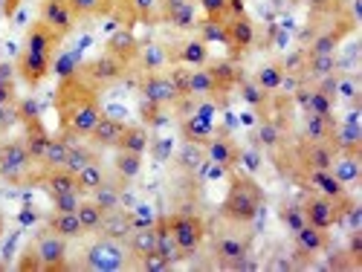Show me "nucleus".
<instances>
[{"label": "nucleus", "mask_w": 362, "mask_h": 272, "mask_svg": "<svg viewBox=\"0 0 362 272\" xmlns=\"http://www.w3.org/2000/svg\"><path fill=\"white\" fill-rule=\"evenodd\" d=\"M18 90H15V81H0V105L6 107H15L18 105Z\"/></svg>", "instance_id": "nucleus-57"}, {"label": "nucleus", "mask_w": 362, "mask_h": 272, "mask_svg": "<svg viewBox=\"0 0 362 272\" xmlns=\"http://www.w3.org/2000/svg\"><path fill=\"white\" fill-rule=\"evenodd\" d=\"M0 237H4V215H0Z\"/></svg>", "instance_id": "nucleus-62"}, {"label": "nucleus", "mask_w": 362, "mask_h": 272, "mask_svg": "<svg viewBox=\"0 0 362 272\" xmlns=\"http://www.w3.org/2000/svg\"><path fill=\"white\" fill-rule=\"evenodd\" d=\"M4 269H6V264H4V261H0V272H4Z\"/></svg>", "instance_id": "nucleus-63"}, {"label": "nucleus", "mask_w": 362, "mask_h": 272, "mask_svg": "<svg viewBox=\"0 0 362 272\" xmlns=\"http://www.w3.org/2000/svg\"><path fill=\"white\" fill-rule=\"evenodd\" d=\"M264 208V191L250 171H229V191L221 203V220L229 226H250Z\"/></svg>", "instance_id": "nucleus-2"}, {"label": "nucleus", "mask_w": 362, "mask_h": 272, "mask_svg": "<svg viewBox=\"0 0 362 272\" xmlns=\"http://www.w3.org/2000/svg\"><path fill=\"white\" fill-rule=\"evenodd\" d=\"M70 139H64L62 134L58 136H49L47 142V150H44V157H41V168H58V165H64L67 154H70Z\"/></svg>", "instance_id": "nucleus-40"}, {"label": "nucleus", "mask_w": 362, "mask_h": 272, "mask_svg": "<svg viewBox=\"0 0 362 272\" xmlns=\"http://www.w3.org/2000/svg\"><path fill=\"white\" fill-rule=\"evenodd\" d=\"M131 18L139 23H160V0H131Z\"/></svg>", "instance_id": "nucleus-47"}, {"label": "nucleus", "mask_w": 362, "mask_h": 272, "mask_svg": "<svg viewBox=\"0 0 362 272\" xmlns=\"http://www.w3.org/2000/svg\"><path fill=\"white\" fill-rule=\"evenodd\" d=\"M284 78H287L284 64H281V61H269V64H264V67L255 73L252 81H255L261 90H267V93H276V90L284 87Z\"/></svg>", "instance_id": "nucleus-36"}, {"label": "nucleus", "mask_w": 362, "mask_h": 272, "mask_svg": "<svg viewBox=\"0 0 362 272\" xmlns=\"http://www.w3.org/2000/svg\"><path fill=\"white\" fill-rule=\"evenodd\" d=\"M90 162H99V148L96 145H87V142H73L70 145V154H67V160H64V168L67 171H73V174H78L81 168H87Z\"/></svg>", "instance_id": "nucleus-34"}, {"label": "nucleus", "mask_w": 362, "mask_h": 272, "mask_svg": "<svg viewBox=\"0 0 362 272\" xmlns=\"http://www.w3.org/2000/svg\"><path fill=\"white\" fill-rule=\"evenodd\" d=\"M209 70H212V76H215V81L226 90V93H229V90L240 81V73H238V67H235V61H209L206 64Z\"/></svg>", "instance_id": "nucleus-46"}, {"label": "nucleus", "mask_w": 362, "mask_h": 272, "mask_svg": "<svg viewBox=\"0 0 362 272\" xmlns=\"http://www.w3.org/2000/svg\"><path fill=\"white\" fill-rule=\"evenodd\" d=\"M269 269H279V272H284V269H296V264H293V258H276L273 264H269Z\"/></svg>", "instance_id": "nucleus-61"}, {"label": "nucleus", "mask_w": 362, "mask_h": 272, "mask_svg": "<svg viewBox=\"0 0 362 272\" xmlns=\"http://www.w3.org/2000/svg\"><path fill=\"white\" fill-rule=\"evenodd\" d=\"M200 9H203V18H209V20H226L229 18L226 0H200Z\"/></svg>", "instance_id": "nucleus-52"}, {"label": "nucleus", "mask_w": 362, "mask_h": 272, "mask_svg": "<svg viewBox=\"0 0 362 272\" xmlns=\"http://www.w3.org/2000/svg\"><path fill=\"white\" fill-rule=\"evenodd\" d=\"M287 139V122L281 116H273V113H264L258 119V131H255V142L261 148H269L276 150L281 142Z\"/></svg>", "instance_id": "nucleus-21"}, {"label": "nucleus", "mask_w": 362, "mask_h": 272, "mask_svg": "<svg viewBox=\"0 0 362 272\" xmlns=\"http://www.w3.org/2000/svg\"><path fill=\"white\" fill-rule=\"evenodd\" d=\"M38 168L41 165L26 150L23 139H9V142L0 145V179H6L9 186L35 183Z\"/></svg>", "instance_id": "nucleus-5"}, {"label": "nucleus", "mask_w": 362, "mask_h": 272, "mask_svg": "<svg viewBox=\"0 0 362 272\" xmlns=\"http://www.w3.org/2000/svg\"><path fill=\"white\" fill-rule=\"evenodd\" d=\"M122 191H125V186L122 183H119V179H105V183L99 186V189H93V191H90L87 197L90 200H93L102 211H105V215H107V211H116V208H122Z\"/></svg>", "instance_id": "nucleus-27"}, {"label": "nucleus", "mask_w": 362, "mask_h": 272, "mask_svg": "<svg viewBox=\"0 0 362 272\" xmlns=\"http://www.w3.org/2000/svg\"><path fill=\"white\" fill-rule=\"evenodd\" d=\"M165 64H168V49H165L163 44H148V47H142L139 55H136V67H139L142 73L165 70Z\"/></svg>", "instance_id": "nucleus-35"}, {"label": "nucleus", "mask_w": 362, "mask_h": 272, "mask_svg": "<svg viewBox=\"0 0 362 272\" xmlns=\"http://www.w3.org/2000/svg\"><path fill=\"white\" fill-rule=\"evenodd\" d=\"M47 229H52V232H58V235H64L67 240L87 235L76 211H52V215L47 218Z\"/></svg>", "instance_id": "nucleus-32"}, {"label": "nucleus", "mask_w": 362, "mask_h": 272, "mask_svg": "<svg viewBox=\"0 0 362 272\" xmlns=\"http://www.w3.org/2000/svg\"><path fill=\"white\" fill-rule=\"evenodd\" d=\"M168 64L171 67H203L209 64V44L200 38H189L180 44H168Z\"/></svg>", "instance_id": "nucleus-16"}, {"label": "nucleus", "mask_w": 362, "mask_h": 272, "mask_svg": "<svg viewBox=\"0 0 362 272\" xmlns=\"http://www.w3.org/2000/svg\"><path fill=\"white\" fill-rule=\"evenodd\" d=\"M244 226H235L229 232H218L212 240V258L221 269L244 272V269H258L250 252V235H240Z\"/></svg>", "instance_id": "nucleus-4"}, {"label": "nucleus", "mask_w": 362, "mask_h": 272, "mask_svg": "<svg viewBox=\"0 0 362 272\" xmlns=\"http://www.w3.org/2000/svg\"><path fill=\"white\" fill-rule=\"evenodd\" d=\"M21 4H23V0H4V18L12 20L18 15V9H21Z\"/></svg>", "instance_id": "nucleus-60"}, {"label": "nucleus", "mask_w": 362, "mask_h": 272, "mask_svg": "<svg viewBox=\"0 0 362 272\" xmlns=\"http://www.w3.org/2000/svg\"><path fill=\"white\" fill-rule=\"evenodd\" d=\"M139 49H142V44L134 35V26H119L116 32L107 38V44H105V52L113 55V58H119V61L128 64V67L136 64Z\"/></svg>", "instance_id": "nucleus-17"}, {"label": "nucleus", "mask_w": 362, "mask_h": 272, "mask_svg": "<svg viewBox=\"0 0 362 272\" xmlns=\"http://www.w3.org/2000/svg\"><path fill=\"white\" fill-rule=\"evenodd\" d=\"M279 220L284 223V229H287L290 235L298 232L301 226L308 223V220H305V211H301L298 203H281V208H279Z\"/></svg>", "instance_id": "nucleus-49"}, {"label": "nucleus", "mask_w": 362, "mask_h": 272, "mask_svg": "<svg viewBox=\"0 0 362 272\" xmlns=\"http://www.w3.org/2000/svg\"><path fill=\"white\" fill-rule=\"evenodd\" d=\"M154 229H157V252H160L171 266H177L180 261H186V252L177 247V240H174V235H171V229H168V220H165V218H157V220H154Z\"/></svg>", "instance_id": "nucleus-28"}, {"label": "nucleus", "mask_w": 362, "mask_h": 272, "mask_svg": "<svg viewBox=\"0 0 362 272\" xmlns=\"http://www.w3.org/2000/svg\"><path fill=\"white\" fill-rule=\"evenodd\" d=\"M23 125V145H26V150L33 154V160L41 165V157H44V150H47V142H49V131L44 128V122H41V116H33V119H26V122H21Z\"/></svg>", "instance_id": "nucleus-23"}, {"label": "nucleus", "mask_w": 362, "mask_h": 272, "mask_svg": "<svg viewBox=\"0 0 362 272\" xmlns=\"http://www.w3.org/2000/svg\"><path fill=\"white\" fill-rule=\"evenodd\" d=\"M131 229H134V226H131V211L116 208V211H107V215H105L99 235L113 237V240H122V244H125V237L131 235Z\"/></svg>", "instance_id": "nucleus-31"}, {"label": "nucleus", "mask_w": 362, "mask_h": 272, "mask_svg": "<svg viewBox=\"0 0 362 272\" xmlns=\"http://www.w3.org/2000/svg\"><path fill=\"white\" fill-rule=\"evenodd\" d=\"M18 70H15V61H0V81H15Z\"/></svg>", "instance_id": "nucleus-59"}, {"label": "nucleus", "mask_w": 362, "mask_h": 272, "mask_svg": "<svg viewBox=\"0 0 362 272\" xmlns=\"http://www.w3.org/2000/svg\"><path fill=\"white\" fill-rule=\"evenodd\" d=\"M215 134H218L215 122H206V119H200L194 113H183V116H180V136H183V142L206 145Z\"/></svg>", "instance_id": "nucleus-24"}, {"label": "nucleus", "mask_w": 362, "mask_h": 272, "mask_svg": "<svg viewBox=\"0 0 362 272\" xmlns=\"http://www.w3.org/2000/svg\"><path fill=\"white\" fill-rule=\"evenodd\" d=\"M238 87H240V99H244L250 107H255L261 116L267 113V105H269V93L267 90H261L255 81H250V78H240L238 81Z\"/></svg>", "instance_id": "nucleus-41"}, {"label": "nucleus", "mask_w": 362, "mask_h": 272, "mask_svg": "<svg viewBox=\"0 0 362 272\" xmlns=\"http://www.w3.org/2000/svg\"><path fill=\"white\" fill-rule=\"evenodd\" d=\"M70 269H87V272H122L131 269V252L122 240H113L99 235L93 244L81 249L78 264H70Z\"/></svg>", "instance_id": "nucleus-3"}, {"label": "nucleus", "mask_w": 362, "mask_h": 272, "mask_svg": "<svg viewBox=\"0 0 362 272\" xmlns=\"http://www.w3.org/2000/svg\"><path fill=\"white\" fill-rule=\"evenodd\" d=\"M99 93L90 87L78 73L62 76L55 87V116H58V134L70 142L87 139L93 125L102 116Z\"/></svg>", "instance_id": "nucleus-1"}, {"label": "nucleus", "mask_w": 362, "mask_h": 272, "mask_svg": "<svg viewBox=\"0 0 362 272\" xmlns=\"http://www.w3.org/2000/svg\"><path fill=\"white\" fill-rule=\"evenodd\" d=\"M131 269H139V272H168L171 264L154 249V252H145V255L131 258Z\"/></svg>", "instance_id": "nucleus-48"}, {"label": "nucleus", "mask_w": 362, "mask_h": 272, "mask_svg": "<svg viewBox=\"0 0 362 272\" xmlns=\"http://www.w3.org/2000/svg\"><path fill=\"white\" fill-rule=\"evenodd\" d=\"M70 6L78 20H93V18L116 15L119 0H70Z\"/></svg>", "instance_id": "nucleus-30"}, {"label": "nucleus", "mask_w": 362, "mask_h": 272, "mask_svg": "<svg viewBox=\"0 0 362 272\" xmlns=\"http://www.w3.org/2000/svg\"><path fill=\"white\" fill-rule=\"evenodd\" d=\"M325 269H359L356 264H354V258L345 252V249H339V252H334V255H330L327 258V264H325Z\"/></svg>", "instance_id": "nucleus-54"}, {"label": "nucleus", "mask_w": 362, "mask_h": 272, "mask_svg": "<svg viewBox=\"0 0 362 272\" xmlns=\"http://www.w3.org/2000/svg\"><path fill=\"white\" fill-rule=\"evenodd\" d=\"M12 125H18V105H15V107L0 105V136H4Z\"/></svg>", "instance_id": "nucleus-56"}, {"label": "nucleus", "mask_w": 362, "mask_h": 272, "mask_svg": "<svg viewBox=\"0 0 362 272\" xmlns=\"http://www.w3.org/2000/svg\"><path fill=\"white\" fill-rule=\"evenodd\" d=\"M345 252L354 258V264H356V266H362V232H359V229H356V232H351Z\"/></svg>", "instance_id": "nucleus-55"}, {"label": "nucleus", "mask_w": 362, "mask_h": 272, "mask_svg": "<svg viewBox=\"0 0 362 272\" xmlns=\"http://www.w3.org/2000/svg\"><path fill=\"white\" fill-rule=\"evenodd\" d=\"M226 12H229V18L247 15V4H244V0H226Z\"/></svg>", "instance_id": "nucleus-58"}, {"label": "nucleus", "mask_w": 362, "mask_h": 272, "mask_svg": "<svg viewBox=\"0 0 362 272\" xmlns=\"http://www.w3.org/2000/svg\"><path fill=\"white\" fill-rule=\"evenodd\" d=\"M330 174H334L342 186H354L356 179H359V157L337 154L334 162H330Z\"/></svg>", "instance_id": "nucleus-38"}, {"label": "nucleus", "mask_w": 362, "mask_h": 272, "mask_svg": "<svg viewBox=\"0 0 362 272\" xmlns=\"http://www.w3.org/2000/svg\"><path fill=\"white\" fill-rule=\"evenodd\" d=\"M203 148H206V160H209V165L221 168L223 174H229V171L238 168V162H240V145H238L229 134H223V131H218V134L209 139Z\"/></svg>", "instance_id": "nucleus-13"}, {"label": "nucleus", "mask_w": 362, "mask_h": 272, "mask_svg": "<svg viewBox=\"0 0 362 272\" xmlns=\"http://www.w3.org/2000/svg\"><path fill=\"white\" fill-rule=\"evenodd\" d=\"M18 269H21V272H38V269H41V258H38V252H35V247H33V244H29V247H26V252L21 255ZM41 272H44V269H41Z\"/></svg>", "instance_id": "nucleus-53"}, {"label": "nucleus", "mask_w": 362, "mask_h": 272, "mask_svg": "<svg viewBox=\"0 0 362 272\" xmlns=\"http://www.w3.org/2000/svg\"><path fill=\"white\" fill-rule=\"evenodd\" d=\"M255 44V23L250 15H238V18H226V47L232 61L240 55H247Z\"/></svg>", "instance_id": "nucleus-14"}, {"label": "nucleus", "mask_w": 362, "mask_h": 272, "mask_svg": "<svg viewBox=\"0 0 362 272\" xmlns=\"http://www.w3.org/2000/svg\"><path fill=\"white\" fill-rule=\"evenodd\" d=\"M339 73V61H337V55L330 52V55H308L305 52V61H301V70H298V81H305V84H313L325 76H334Z\"/></svg>", "instance_id": "nucleus-19"}, {"label": "nucleus", "mask_w": 362, "mask_h": 272, "mask_svg": "<svg viewBox=\"0 0 362 272\" xmlns=\"http://www.w3.org/2000/svg\"><path fill=\"white\" fill-rule=\"evenodd\" d=\"M298 206H301V211H305V220L310 226H319V229L330 232L337 226V220H339V200L325 197L319 191H308L305 200H301Z\"/></svg>", "instance_id": "nucleus-10"}, {"label": "nucleus", "mask_w": 362, "mask_h": 272, "mask_svg": "<svg viewBox=\"0 0 362 272\" xmlns=\"http://www.w3.org/2000/svg\"><path fill=\"white\" fill-rule=\"evenodd\" d=\"M293 102L298 105L301 113H313V116H325V119H334V105L337 99H330L327 93H322V90L316 84H298L296 93H293Z\"/></svg>", "instance_id": "nucleus-15"}, {"label": "nucleus", "mask_w": 362, "mask_h": 272, "mask_svg": "<svg viewBox=\"0 0 362 272\" xmlns=\"http://www.w3.org/2000/svg\"><path fill=\"white\" fill-rule=\"evenodd\" d=\"M148 131L145 125H125L122 136H119L116 142V150H131V154H142L145 157V150H148Z\"/></svg>", "instance_id": "nucleus-37"}, {"label": "nucleus", "mask_w": 362, "mask_h": 272, "mask_svg": "<svg viewBox=\"0 0 362 272\" xmlns=\"http://www.w3.org/2000/svg\"><path fill=\"white\" fill-rule=\"evenodd\" d=\"M122 131H125V122H122V119L102 113V116H99V122L93 125V131H90L87 139H90V145H96L99 150H105V148H116V142H119V136H122Z\"/></svg>", "instance_id": "nucleus-20"}, {"label": "nucleus", "mask_w": 362, "mask_h": 272, "mask_svg": "<svg viewBox=\"0 0 362 272\" xmlns=\"http://www.w3.org/2000/svg\"><path fill=\"white\" fill-rule=\"evenodd\" d=\"M142 171V154H131V150H116L113 157V179H119L122 186H128L131 179H136Z\"/></svg>", "instance_id": "nucleus-29"}, {"label": "nucleus", "mask_w": 362, "mask_h": 272, "mask_svg": "<svg viewBox=\"0 0 362 272\" xmlns=\"http://www.w3.org/2000/svg\"><path fill=\"white\" fill-rule=\"evenodd\" d=\"M38 20L47 23L62 41L73 32L76 23H78V18H76V12L70 6V0H41V4H38Z\"/></svg>", "instance_id": "nucleus-11"}, {"label": "nucleus", "mask_w": 362, "mask_h": 272, "mask_svg": "<svg viewBox=\"0 0 362 272\" xmlns=\"http://www.w3.org/2000/svg\"><path fill=\"white\" fill-rule=\"evenodd\" d=\"M334 128H337V119H325V116H313V113L305 116V139L327 142V145H330Z\"/></svg>", "instance_id": "nucleus-39"}, {"label": "nucleus", "mask_w": 362, "mask_h": 272, "mask_svg": "<svg viewBox=\"0 0 362 272\" xmlns=\"http://www.w3.org/2000/svg\"><path fill=\"white\" fill-rule=\"evenodd\" d=\"M168 23H171V26H177V29H186V32H194V29H197V12H194V0H192V4H186L183 9L177 12V15H171V18H168Z\"/></svg>", "instance_id": "nucleus-50"}, {"label": "nucleus", "mask_w": 362, "mask_h": 272, "mask_svg": "<svg viewBox=\"0 0 362 272\" xmlns=\"http://www.w3.org/2000/svg\"><path fill=\"white\" fill-rule=\"evenodd\" d=\"M197 38L203 41V44H226V20H209V18H203V20H197Z\"/></svg>", "instance_id": "nucleus-45"}, {"label": "nucleus", "mask_w": 362, "mask_h": 272, "mask_svg": "<svg viewBox=\"0 0 362 272\" xmlns=\"http://www.w3.org/2000/svg\"><path fill=\"white\" fill-rule=\"evenodd\" d=\"M174 165H177V171H183L189 177L200 174L209 165L206 148L203 145H194V142H183V145H180V150H177V157H174Z\"/></svg>", "instance_id": "nucleus-26"}, {"label": "nucleus", "mask_w": 362, "mask_h": 272, "mask_svg": "<svg viewBox=\"0 0 362 272\" xmlns=\"http://www.w3.org/2000/svg\"><path fill=\"white\" fill-rule=\"evenodd\" d=\"M128 64H122L119 58H113V55H107V52H102V55H96L93 61H87V64H81L76 73L96 90V93H102V90H107V87H113V84H119L125 76H128Z\"/></svg>", "instance_id": "nucleus-7"}, {"label": "nucleus", "mask_w": 362, "mask_h": 272, "mask_svg": "<svg viewBox=\"0 0 362 272\" xmlns=\"http://www.w3.org/2000/svg\"><path fill=\"white\" fill-rule=\"evenodd\" d=\"M76 215H78V220H81V226H84V232H99L102 229V220H105V211L90 200V197H84L81 200V206L76 208Z\"/></svg>", "instance_id": "nucleus-43"}, {"label": "nucleus", "mask_w": 362, "mask_h": 272, "mask_svg": "<svg viewBox=\"0 0 362 272\" xmlns=\"http://www.w3.org/2000/svg\"><path fill=\"white\" fill-rule=\"evenodd\" d=\"M26 49H35V52H47V55H55V49L62 47V38H58L52 29L41 20H35L33 26L26 29V41H23Z\"/></svg>", "instance_id": "nucleus-25"}, {"label": "nucleus", "mask_w": 362, "mask_h": 272, "mask_svg": "<svg viewBox=\"0 0 362 272\" xmlns=\"http://www.w3.org/2000/svg\"><path fill=\"white\" fill-rule=\"evenodd\" d=\"M35 183L52 197V194H64V191H78V179L73 171H67L64 165L58 168H38V177ZM81 194V191H78Z\"/></svg>", "instance_id": "nucleus-18"}, {"label": "nucleus", "mask_w": 362, "mask_h": 272, "mask_svg": "<svg viewBox=\"0 0 362 272\" xmlns=\"http://www.w3.org/2000/svg\"><path fill=\"white\" fill-rule=\"evenodd\" d=\"M168 220V229L177 240V247L186 252V258H192L206 240V220L192 208H180L174 215H165Z\"/></svg>", "instance_id": "nucleus-6"}, {"label": "nucleus", "mask_w": 362, "mask_h": 272, "mask_svg": "<svg viewBox=\"0 0 362 272\" xmlns=\"http://www.w3.org/2000/svg\"><path fill=\"white\" fill-rule=\"evenodd\" d=\"M49 200H52V211H76V208L81 206L84 194H78V191H64V194H52Z\"/></svg>", "instance_id": "nucleus-51"}, {"label": "nucleus", "mask_w": 362, "mask_h": 272, "mask_svg": "<svg viewBox=\"0 0 362 272\" xmlns=\"http://www.w3.org/2000/svg\"><path fill=\"white\" fill-rule=\"evenodd\" d=\"M337 96H339V99H345L351 107H362V90H359V78H356V76L337 73Z\"/></svg>", "instance_id": "nucleus-44"}, {"label": "nucleus", "mask_w": 362, "mask_h": 272, "mask_svg": "<svg viewBox=\"0 0 362 272\" xmlns=\"http://www.w3.org/2000/svg\"><path fill=\"white\" fill-rule=\"evenodd\" d=\"M33 247L41 258V269L44 272H62V269H70V249H67V237L58 235L52 229H41L33 240Z\"/></svg>", "instance_id": "nucleus-8"}, {"label": "nucleus", "mask_w": 362, "mask_h": 272, "mask_svg": "<svg viewBox=\"0 0 362 272\" xmlns=\"http://www.w3.org/2000/svg\"><path fill=\"white\" fill-rule=\"evenodd\" d=\"M330 148L334 154H351V157H362V128L359 125H337L334 136H330Z\"/></svg>", "instance_id": "nucleus-22"}, {"label": "nucleus", "mask_w": 362, "mask_h": 272, "mask_svg": "<svg viewBox=\"0 0 362 272\" xmlns=\"http://www.w3.org/2000/svg\"><path fill=\"white\" fill-rule=\"evenodd\" d=\"M125 247H128L131 258L145 255V252H154V249H157V229H154V226L131 229V235L125 237Z\"/></svg>", "instance_id": "nucleus-33"}, {"label": "nucleus", "mask_w": 362, "mask_h": 272, "mask_svg": "<svg viewBox=\"0 0 362 272\" xmlns=\"http://www.w3.org/2000/svg\"><path fill=\"white\" fill-rule=\"evenodd\" d=\"M139 93H142V99L145 102H151V105H157V107H177L180 102V93H177V87H174V81H171V76L168 73H163V70H157V73H142V81H139Z\"/></svg>", "instance_id": "nucleus-9"}, {"label": "nucleus", "mask_w": 362, "mask_h": 272, "mask_svg": "<svg viewBox=\"0 0 362 272\" xmlns=\"http://www.w3.org/2000/svg\"><path fill=\"white\" fill-rule=\"evenodd\" d=\"M76 179H78V191L87 197L93 189H99L105 179H107V174H105V168H102V160L99 162H90L87 168H81L78 174H76Z\"/></svg>", "instance_id": "nucleus-42"}, {"label": "nucleus", "mask_w": 362, "mask_h": 272, "mask_svg": "<svg viewBox=\"0 0 362 272\" xmlns=\"http://www.w3.org/2000/svg\"><path fill=\"white\" fill-rule=\"evenodd\" d=\"M52 58L55 55H47V52H35V49H21L18 52V61H15V70H18V78L26 84V87H41L44 78L52 73Z\"/></svg>", "instance_id": "nucleus-12"}, {"label": "nucleus", "mask_w": 362, "mask_h": 272, "mask_svg": "<svg viewBox=\"0 0 362 272\" xmlns=\"http://www.w3.org/2000/svg\"><path fill=\"white\" fill-rule=\"evenodd\" d=\"M293 4H296V0H293Z\"/></svg>", "instance_id": "nucleus-64"}]
</instances>
